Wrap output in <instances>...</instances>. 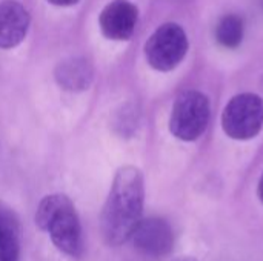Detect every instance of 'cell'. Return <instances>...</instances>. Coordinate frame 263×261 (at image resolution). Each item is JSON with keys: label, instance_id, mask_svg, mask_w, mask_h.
Masks as SVG:
<instances>
[{"label": "cell", "instance_id": "1", "mask_svg": "<svg viewBox=\"0 0 263 261\" xmlns=\"http://www.w3.org/2000/svg\"><path fill=\"white\" fill-rule=\"evenodd\" d=\"M145 203L143 174L136 166H122L112 180L100 215L102 237L108 246L126 243L142 220Z\"/></svg>", "mask_w": 263, "mask_h": 261}, {"label": "cell", "instance_id": "2", "mask_svg": "<svg viewBox=\"0 0 263 261\" xmlns=\"http://www.w3.org/2000/svg\"><path fill=\"white\" fill-rule=\"evenodd\" d=\"M35 225L46 232L59 252L77 258L83 254V237L74 203L65 194L42 198L35 212Z\"/></svg>", "mask_w": 263, "mask_h": 261}, {"label": "cell", "instance_id": "3", "mask_svg": "<svg viewBox=\"0 0 263 261\" xmlns=\"http://www.w3.org/2000/svg\"><path fill=\"white\" fill-rule=\"evenodd\" d=\"M210 117L211 109L208 97L200 91H185L173 105L170 131L179 140L194 142L206 131Z\"/></svg>", "mask_w": 263, "mask_h": 261}, {"label": "cell", "instance_id": "4", "mask_svg": "<svg viewBox=\"0 0 263 261\" xmlns=\"http://www.w3.org/2000/svg\"><path fill=\"white\" fill-rule=\"evenodd\" d=\"M190 48L185 29L173 22L160 25L145 45V55L151 68L168 72L177 68Z\"/></svg>", "mask_w": 263, "mask_h": 261}, {"label": "cell", "instance_id": "5", "mask_svg": "<svg viewBox=\"0 0 263 261\" xmlns=\"http://www.w3.org/2000/svg\"><path fill=\"white\" fill-rule=\"evenodd\" d=\"M223 132L233 140H251L263 128V98L254 92L234 95L222 112Z\"/></svg>", "mask_w": 263, "mask_h": 261}, {"label": "cell", "instance_id": "6", "mask_svg": "<svg viewBox=\"0 0 263 261\" xmlns=\"http://www.w3.org/2000/svg\"><path fill=\"white\" fill-rule=\"evenodd\" d=\"M129 240L140 254L153 258L166 257L174 249V232L170 223L160 217L142 218Z\"/></svg>", "mask_w": 263, "mask_h": 261}, {"label": "cell", "instance_id": "7", "mask_svg": "<svg viewBox=\"0 0 263 261\" xmlns=\"http://www.w3.org/2000/svg\"><path fill=\"white\" fill-rule=\"evenodd\" d=\"M139 20V9L129 0H112L100 15L99 26L105 37L111 40H128L133 37Z\"/></svg>", "mask_w": 263, "mask_h": 261}, {"label": "cell", "instance_id": "8", "mask_svg": "<svg viewBox=\"0 0 263 261\" xmlns=\"http://www.w3.org/2000/svg\"><path fill=\"white\" fill-rule=\"evenodd\" d=\"M29 28L28 9L17 0L0 2V48L11 49L23 42Z\"/></svg>", "mask_w": 263, "mask_h": 261}, {"label": "cell", "instance_id": "9", "mask_svg": "<svg viewBox=\"0 0 263 261\" xmlns=\"http://www.w3.org/2000/svg\"><path fill=\"white\" fill-rule=\"evenodd\" d=\"M54 77L62 89L79 92L89 88L94 77V69L86 58L69 57L55 66Z\"/></svg>", "mask_w": 263, "mask_h": 261}, {"label": "cell", "instance_id": "10", "mask_svg": "<svg viewBox=\"0 0 263 261\" xmlns=\"http://www.w3.org/2000/svg\"><path fill=\"white\" fill-rule=\"evenodd\" d=\"M22 228L17 214L0 202V261L20 260Z\"/></svg>", "mask_w": 263, "mask_h": 261}, {"label": "cell", "instance_id": "11", "mask_svg": "<svg viewBox=\"0 0 263 261\" xmlns=\"http://www.w3.org/2000/svg\"><path fill=\"white\" fill-rule=\"evenodd\" d=\"M216 40L227 49L240 46L245 35V23L239 14H225L216 25Z\"/></svg>", "mask_w": 263, "mask_h": 261}, {"label": "cell", "instance_id": "12", "mask_svg": "<svg viewBox=\"0 0 263 261\" xmlns=\"http://www.w3.org/2000/svg\"><path fill=\"white\" fill-rule=\"evenodd\" d=\"M48 2L55 6H71V5L77 3L79 0H48Z\"/></svg>", "mask_w": 263, "mask_h": 261}, {"label": "cell", "instance_id": "13", "mask_svg": "<svg viewBox=\"0 0 263 261\" xmlns=\"http://www.w3.org/2000/svg\"><path fill=\"white\" fill-rule=\"evenodd\" d=\"M257 195H259L260 202L263 203V174L262 177H260V180H259V185H257Z\"/></svg>", "mask_w": 263, "mask_h": 261}, {"label": "cell", "instance_id": "14", "mask_svg": "<svg viewBox=\"0 0 263 261\" xmlns=\"http://www.w3.org/2000/svg\"><path fill=\"white\" fill-rule=\"evenodd\" d=\"M174 261H197L196 258H193V257H182V258H177V260Z\"/></svg>", "mask_w": 263, "mask_h": 261}]
</instances>
